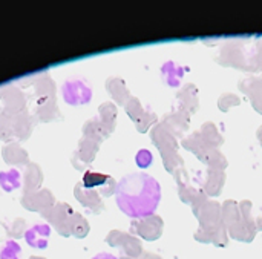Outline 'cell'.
I'll use <instances>...</instances> for the list:
<instances>
[{
    "mask_svg": "<svg viewBox=\"0 0 262 259\" xmlns=\"http://www.w3.org/2000/svg\"><path fill=\"white\" fill-rule=\"evenodd\" d=\"M161 189L155 178L147 174L124 177L117 187L118 207L132 218L149 217L158 207Z\"/></svg>",
    "mask_w": 262,
    "mask_h": 259,
    "instance_id": "obj_1",
    "label": "cell"
},
{
    "mask_svg": "<svg viewBox=\"0 0 262 259\" xmlns=\"http://www.w3.org/2000/svg\"><path fill=\"white\" fill-rule=\"evenodd\" d=\"M63 95H64V100L68 103H71V104H81V103L89 101L91 91H89V88L84 83H81L78 80H74V81L64 83Z\"/></svg>",
    "mask_w": 262,
    "mask_h": 259,
    "instance_id": "obj_2",
    "label": "cell"
},
{
    "mask_svg": "<svg viewBox=\"0 0 262 259\" xmlns=\"http://www.w3.org/2000/svg\"><path fill=\"white\" fill-rule=\"evenodd\" d=\"M49 226L46 224H37L31 227L26 232V241L31 247L35 249H45L48 246V238H49Z\"/></svg>",
    "mask_w": 262,
    "mask_h": 259,
    "instance_id": "obj_3",
    "label": "cell"
},
{
    "mask_svg": "<svg viewBox=\"0 0 262 259\" xmlns=\"http://www.w3.org/2000/svg\"><path fill=\"white\" fill-rule=\"evenodd\" d=\"M0 184L5 190H14L20 184V174L15 169L0 174Z\"/></svg>",
    "mask_w": 262,
    "mask_h": 259,
    "instance_id": "obj_4",
    "label": "cell"
},
{
    "mask_svg": "<svg viewBox=\"0 0 262 259\" xmlns=\"http://www.w3.org/2000/svg\"><path fill=\"white\" fill-rule=\"evenodd\" d=\"M104 181H106V177H104V175L91 174V172H88V174L84 175V180H83V183H84L86 187H94L95 184H101V183H104Z\"/></svg>",
    "mask_w": 262,
    "mask_h": 259,
    "instance_id": "obj_5",
    "label": "cell"
},
{
    "mask_svg": "<svg viewBox=\"0 0 262 259\" xmlns=\"http://www.w3.org/2000/svg\"><path fill=\"white\" fill-rule=\"evenodd\" d=\"M94 259H117L112 255H107V253H101V255H97Z\"/></svg>",
    "mask_w": 262,
    "mask_h": 259,
    "instance_id": "obj_6",
    "label": "cell"
}]
</instances>
